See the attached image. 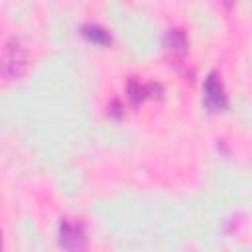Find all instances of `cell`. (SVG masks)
<instances>
[{"label":"cell","mask_w":252,"mask_h":252,"mask_svg":"<svg viewBox=\"0 0 252 252\" xmlns=\"http://www.w3.org/2000/svg\"><path fill=\"white\" fill-rule=\"evenodd\" d=\"M28 71V49L20 37H10L0 55V75L8 81L20 79Z\"/></svg>","instance_id":"obj_1"},{"label":"cell","mask_w":252,"mask_h":252,"mask_svg":"<svg viewBox=\"0 0 252 252\" xmlns=\"http://www.w3.org/2000/svg\"><path fill=\"white\" fill-rule=\"evenodd\" d=\"M59 244L65 252H87L89 250V236H87L85 222L79 219H61Z\"/></svg>","instance_id":"obj_2"},{"label":"cell","mask_w":252,"mask_h":252,"mask_svg":"<svg viewBox=\"0 0 252 252\" xmlns=\"http://www.w3.org/2000/svg\"><path fill=\"white\" fill-rule=\"evenodd\" d=\"M203 102L205 106L211 110V112H219V110H224L226 104H228V98H226V91H224V83H222V77L217 73V71H211L205 79V85H203Z\"/></svg>","instance_id":"obj_3"},{"label":"cell","mask_w":252,"mask_h":252,"mask_svg":"<svg viewBox=\"0 0 252 252\" xmlns=\"http://www.w3.org/2000/svg\"><path fill=\"white\" fill-rule=\"evenodd\" d=\"M126 93H128V98L132 100V104H140L146 96H156L158 93H161V87L156 83L142 85L136 77H130L128 85H126Z\"/></svg>","instance_id":"obj_4"},{"label":"cell","mask_w":252,"mask_h":252,"mask_svg":"<svg viewBox=\"0 0 252 252\" xmlns=\"http://www.w3.org/2000/svg\"><path fill=\"white\" fill-rule=\"evenodd\" d=\"M163 45L173 55H183L187 51V35L181 28H169L163 37Z\"/></svg>","instance_id":"obj_5"},{"label":"cell","mask_w":252,"mask_h":252,"mask_svg":"<svg viewBox=\"0 0 252 252\" xmlns=\"http://www.w3.org/2000/svg\"><path fill=\"white\" fill-rule=\"evenodd\" d=\"M81 33H83L87 39H91V41H94V43H100V45H106V43L112 41L110 32H108L104 26L94 24V22L83 24V26H81Z\"/></svg>","instance_id":"obj_6"},{"label":"cell","mask_w":252,"mask_h":252,"mask_svg":"<svg viewBox=\"0 0 252 252\" xmlns=\"http://www.w3.org/2000/svg\"><path fill=\"white\" fill-rule=\"evenodd\" d=\"M108 114H112V116H116V118L122 116V104H120L116 98L112 100V104H108Z\"/></svg>","instance_id":"obj_7"},{"label":"cell","mask_w":252,"mask_h":252,"mask_svg":"<svg viewBox=\"0 0 252 252\" xmlns=\"http://www.w3.org/2000/svg\"><path fill=\"white\" fill-rule=\"evenodd\" d=\"M0 246H2V236H0Z\"/></svg>","instance_id":"obj_8"}]
</instances>
